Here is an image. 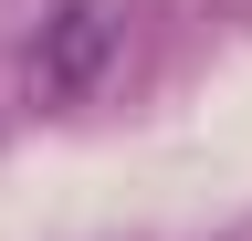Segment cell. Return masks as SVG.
<instances>
[{"mask_svg":"<svg viewBox=\"0 0 252 241\" xmlns=\"http://www.w3.org/2000/svg\"><path fill=\"white\" fill-rule=\"evenodd\" d=\"M105 63H116V11L105 0H63V11L42 21V42H32V95L74 105V95H94Z\"/></svg>","mask_w":252,"mask_h":241,"instance_id":"obj_1","label":"cell"}]
</instances>
